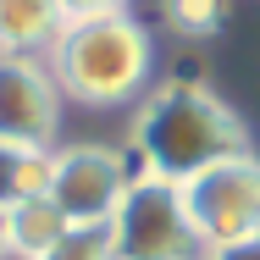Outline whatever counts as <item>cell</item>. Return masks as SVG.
Listing matches in <instances>:
<instances>
[{"mask_svg":"<svg viewBox=\"0 0 260 260\" xmlns=\"http://www.w3.org/2000/svg\"><path fill=\"white\" fill-rule=\"evenodd\" d=\"M127 155L139 160L144 177H160V183L183 188V183H194L200 172L221 166V160L249 155V127L210 89H200V83H166V89H155L133 111Z\"/></svg>","mask_w":260,"mask_h":260,"instance_id":"obj_1","label":"cell"},{"mask_svg":"<svg viewBox=\"0 0 260 260\" xmlns=\"http://www.w3.org/2000/svg\"><path fill=\"white\" fill-rule=\"evenodd\" d=\"M61 11H67V22H89V17H116V11H127V0H61Z\"/></svg>","mask_w":260,"mask_h":260,"instance_id":"obj_12","label":"cell"},{"mask_svg":"<svg viewBox=\"0 0 260 260\" xmlns=\"http://www.w3.org/2000/svg\"><path fill=\"white\" fill-rule=\"evenodd\" d=\"M61 133V89L50 67L34 55H0V144L55 150Z\"/></svg>","mask_w":260,"mask_h":260,"instance_id":"obj_6","label":"cell"},{"mask_svg":"<svg viewBox=\"0 0 260 260\" xmlns=\"http://www.w3.org/2000/svg\"><path fill=\"white\" fill-rule=\"evenodd\" d=\"M133 183V160L127 150H111V144H67L50 150V177H45V194H50L61 216L72 227H105L122 194Z\"/></svg>","mask_w":260,"mask_h":260,"instance_id":"obj_4","label":"cell"},{"mask_svg":"<svg viewBox=\"0 0 260 260\" xmlns=\"http://www.w3.org/2000/svg\"><path fill=\"white\" fill-rule=\"evenodd\" d=\"M39 260H111V238H105V227H72L50 255H39Z\"/></svg>","mask_w":260,"mask_h":260,"instance_id":"obj_11","label":"cell"},{"mask_svg":"<svg viewBox=\"0 0 260 260\" xmlns=\"http://www.w3.org/2000/svg\"><path fill=\"white\" fill-rule=\"evenodd\" d=\"M11 255V249H6V216H0V260Z\"/></svg>","mask_w":260,"mask_h":260,"instance_id":"obj_14","label":"cell"},{"mask_svg":"<svg viewBox=\"0 0 260 260\" xmlns=\"http://www.w3.org/2000/svg\"><path fill=\"white\" fill-rule=\"evenodd\" d=\"M67 28L61 0H0V55L50 50Z\"/></svg>","mask_w":260,"mask_h":260,"instance_id":"obj_7","label":"cell"},{"mask_svg":"<svg viewBox=\"0 0 260 260\" xmlns=\"http://www.w3.org/2000/svg\"><path fill=\"white\" fill-rule=\"evenodd\" d=\"M105 238H111V260H205L183 188L144 172H133L116 216L105 221Z\"/></svg>","mask_w":260,"mask_h":260,"instance_id":"obj_3","label":"cell"},{"mask_svg":"<svg viewBox=\"0 0 260 260\" xmlns=\"http://www.w3.org/2000/svg\"><path fill=\"white\" fill-rule=\"evenodd\" d=\"M155 67L150 28L127 11L116 17H89V22H67L61 39L50 45V78L67 100L78 105H127Z\"/></svg>","mask_w":260,"mask_h":260,"instance_id":"obj_2","label":"cell"},{"mask_svg":"<svg viewBox=\"0 0 260 260\" xmlns=\"http://www.w3.org/2000/svg\"><path fill=\"white\" fill-rule=\"evenodd\" d=\"M45 177H50V150L0 144V216L34 194H45Z\"/></svg>","mask_w":260,"mask_h":260,"instance_id":"obj_9","label":"cell"},{"mask_svg":"<svg viewBox=\"0 0 260 260\" xmlns=\"http://www.w3.org/2000/svg\"><path fill=\"white\" fill-rule=\"evenodd\" d=\"M183 205L194 216L205 255L244 244V238H260V160L233 155L210 172H200L194 183H183Z\"/></svg>","mask_w":260,"mask_h":260,"instance_id":"obj_5","label":"cell"},{"mask_svg":"<svg viewBox=\"0 0 260 260\" xmlns=\"http://www.w3.org/2000/svg\"><path fill=\"white\" fill-rule=\"evenodd\" d=\"M205 260H260V238H244V244H227V249H210Z\"/></svg>","mask_w":260,"mask_h":260,"instance_id":"obj_13","label":"cell"},{"mask_svg":"<svg viewBox=\"0 0 260 260\" xmlns=\"http://www.w3.org/2000/svg\"><path fill=\"white\" fill-rule=\"evenodd\" d=\"M160 11H166V22L177 28V34H216L221 28V11H227V0H160Z\"/></svg>","mask_w":260,"mask_h":260,"instance_id":"obj_10","label":"cell"},{"mask_svg":"<svg viewBox=\"0 0 260 260\" xmlns=\"http://www.w3.org/2000/svg\"><path fill=\"white\" fill-rule=\"evenodd\" d=\"M67 233H72V221L61 216V205H55L50 194H34V200H22V205L6 210V249H11L17 260L50 255Z\"/></svg>","mask_w":260,"mask_h":260,"instance_id":"obj_8","label":"cell"}]
</instances>
